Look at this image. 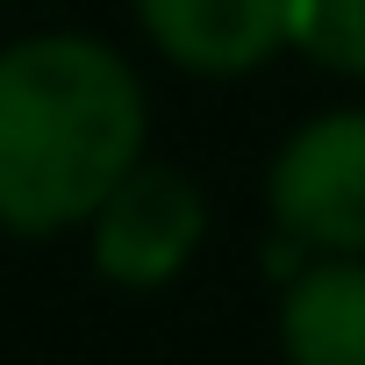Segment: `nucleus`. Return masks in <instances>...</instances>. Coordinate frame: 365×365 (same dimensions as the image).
<instances>
[{
	"instance_id": "423d86ee",
	"label": "nucleus",
	"mask_w": 365,
	"mask_h": 365,
	"mask_svg": "<svg viewBox=\"0 0 365 365\" xmlns=\"http://www.w3.org/2000/svg\"><path fill=\"white\" fill-rule=\"evenodd\" d=\"M287 51L336 79H365V0H287Z\"/></svg>"
},
{
	"instance_id": "f257e3e1",
	"label": "nucleus",
	"mask_w": 365,
	"mask_h": 365,
	"mask_svg": "<svg viewBox=\"0 0 365 365\" xmlns=\"http://www.w3.org/2000/svg\"><path fill=\"white\" fill-rule=\"evenodd\" d=\"M150 143L136 65L79 29L0 51V230L65 237Z\"/></svg>"
},
{
	"instance_id": "20e7f679",
	"label": "nucleus",
	"mask_w": 365,
	"mask_h": 365,
	"mask_svg": "<svg viewBox=\"0 0 365 365\" xmlns=\"http://www.w3.org/2000/svg\"><path fill=\"white\" fill-rule=\"evenodd\" d=\"M136 29L201 79H244L287 51V0H129Z\"/></svg>"
},
{
	"instance_id": "f03ea898",
	"label": "nucleus",
	"mask_w": 365,
	"mask_h": 365,
	"mask_svg": "<svg viewBox=\"0 0 365 365\" xmlns=\"http://www.w3.org/2000/svg\"><path fill=\"white\" fill-rule=\"evenodd\" d=\"M265 201L279 237H294L301 251L365 258V108L301 122L265 172Z\"/></svg>"
},
{
	"instance_id": "7ed1b4c3",
	"label": "nucleus",
	"mask_w": 365,
	"mask_h": 365,
	"mask_svg": "<svg viewBox=\"0 0 365 365\" xmlns=\"http://www.w3.org/2000/svg\"><path fill=\"white\" fill-rule=\"evenodd\" d=\"M201 237H208V194L179 165H150V158H136L108 187V201L86 215L93 272L108 287H129V294L172 287L194 265Z\"/></svg>"
},
{
	"instance_id": "39448f33",
	"label": "nucleus",
	"mask_w": 365,
	"mask_h": 365,
	"mask_svg": "<svg viewBox=\"0 0 365 365\" xmlns=\"http://www.w3.org/2000/svg\"><path fill=\"white\" fill-rule=\"evenodd\" d=\"M287 365H365V258H315L279 294Z\"/></svg>"
}]
</instances>
